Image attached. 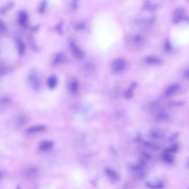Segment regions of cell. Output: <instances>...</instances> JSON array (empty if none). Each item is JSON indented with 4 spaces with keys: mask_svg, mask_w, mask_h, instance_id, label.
Listing matches in <instances>:
<instances>
[{
    "mask_svg": "<svg viewBox=\"0 0 189 189\" xmlns=\"http://www.w3.org/2000/svg\"><path fill=\"white\" fill-rule=\"evenodd\" d=\"M185 75L187 78L189 77V72L188 71H186L185 72Z\"/></svg>",
    "mask_w": 189,
    "mask_h": 189,
    "instance_id": "obj_30",
    "label": "cell"
},
{
    "mask_svg": "<svg viewBox=\"0 0 189 189\" xmlns=\"http://www.w3.org/2000/svg\"><path fill=\"white\" fill-rule=\"evenodd\" d=\"M17 47L19 53L20 55L23 54L25 51V46L23 42L20 40H18L17 41Z\"/></svg>",
    "mask_w": 189,
    "mask_h": 189,
    "instance_id": "obj_16",
    "label": "cell"
},
{
    "mask_svg": "<svg viewBox=\"0 0 189 189\" xmlns=\"http://www.w3.org/2000/svg\"><path fill=\"white\" fill-rule=\"evenodd\" d=\"M47 85L50 89L55 88L57 84V80L55 77L51 76L48 78L47 80Z\"/></svg>",
    "mask_w": 189,
    "mask_h": 189,
    "instance_id": "obj_12",
    "label": "cell"
},
{
    "mask_svg": "<svg viewBox=\"0 0 189 189\" xmlns=\"http://www.w3.org/2000/svg\"><path fill=\"white\" fill-rule=\"evenodd\" d=\"M184 10L182 8H178L174 12L173 21L174 23H177L181 21L184 17Z\"/></svg>",
    "mask_w": 189,
    "mask_h": 189,
    "instance_id": "obj_2",
    "label": "cell"
},
{
    "mask_svg": "<svg viewBox=\"0 0 189 189\" xmlns=\"http://www.w3.org/2000/svg\"><path fill=\"white\" fill-rule=\"evenodd\" d=\"M145 61L147 63L151 64L159 65L162 63V59L154 56H148L145 59Z\"/></svg>",
    "mask_w": 189,
    "mask_h": 189,
    "instance_id": "obj_9",
    "label": "cell"
},
{
    "mask_svg": "<svg viewBox=\"0 0 189 189\" xmlns=\"http://www.w3.org/2000/svg\"><path fill=\"white\" fill-rule=\"evenodd\" d=\"M170 153L164 151L163 155V159L166 163L169 164H172L174 162V159Z\"/></svg>",
    "mask_w": 189,
    "mask_h": 189,
    "instance_id": "obj_11",
    "label": "cell"
},
{
    "mask_svg": "<svg viewBox=\"0 0 189 189\" xmlns=\"http://www.w3.org/2000/svg\"><path fill=\"white\" fill-rule=\"evenodd\" d=\"M157 6L156 5L151 4L147 2L145 4L144 8L146 10L149 11H153L157 8Z\"/></svg>",
    "mask_w": 189,
    "mask_h": 189,
    "instance_id": "obj_20",
    "label": "cell"
},
{
    "mask_svg": "<svg viewBox=\"0 0 189 189\" xmlns=\"http://www.w3.org/2000/svg\"><path fill=\"white\" fill-rule=\"evenodd\" d=\"M14 1H9L7 5L1 10L0 11H1V14H4L6 12H7L10 10L14 6Z\"/></svg>",
    "mask_w": 189,
    "mask_h": 189,
    "instance_id": "obj_14",
    "label": "cell"
},
{
    "mask_svg": "<svg viewBox=\"0 0 189 189\" xmlns=\"http://www.w3.org/2000/svg\"><path fill=\"white\" fill-rule=\"evenodd\" d=\"M142 40V37L141 35H136L134 38V41L136 42H138L141 41Z\"/></svg>",
    "mask_w": 189,
    "mask_h": 189,
    "instance_id": "obj_28",
    "label": "cell"
},
{
    "mask_svg": "<svg viewBox=\"0 0 189 189\" xmlns=\"http://www.w3.org/2000/svg\"><path fill=\"white\" fill-rule=\"evenodd\" d=\"M3 177V174L1 172H0V180Z\"/></svg>",
    "mask_w": 189,
    "mask_h": 189,
    "instance_id": "obj_31",
    "label": "cell"
},
{
    "mask_svg": "<svg viewBox=\"0 0 189 189\" xmlns=\"http://www.w3.org/2000/svg\"><path fill=\"white\" fill-rule=\"evenodd\" d=\"M179 135V133L178 132H177L174 133L169 138V141H173L174 140L176 139L177 138V137Z\"/></svg>",
    "mask_w": 189,
    "mask_h": 189,
    "instance_id": "obj_25",
    "label": "cell"
},
{
    "mask_svg": "<svg viewBox=\"0 0 189 189\" xmlns=\"http://www.w3.org/2000/svg\"><path fill=\"white\" fill-rule=\"evenodd\" d=\"M46 128V127L44 125H35L29 127L26 130V132L28 133H33L43 131Z\"/></svg>",
    "mask_w": 189,
    "mask_h": 189,
    "instance_id": "obj_5",
    "label": "cell"
},
{
    "mask_svg": "<svg viewBox=\"0 0 189 189\" xmlns=\"http://www.w3.org/2000/svg\"><path fill=\"white\" fill-rule=\"evenodd\" d=\"M184 104V103L182 102H177L171 103L169 105L170 106H177L182 105Z\"/></svg>",
    "mask_w": 189,
    "mask_h": 189,
    "instance_id": "obj_26",
    "label": "cell"
},
{
    "mask_svg": "<svg viewBox=\"0 0 189 189\" xmlns=\"http://www.w3.org/2000/svg\"><path fill=\"white\" fill-rule=\"evenodd\" d=\"M146 185L148 188H162L164 186V184L162 181H159L156 184H154L151 182H147Z\"/></svg>",
    "mask_w": 189,
    "mask_h": 189,
    "instance_id": "obj_13",
    "label": "cell"
},
{
    "mask_svg": "<svg viewBox=\"0 0 189 189\" xmlns=\"http://www.w3.org/2000/svg\"><path fill=\"white\" fill-rule=\"evenodd\" d=\"M18 20L19 24L22 27H25L27 26L28 23V17L25 11H21L18 14Z\"/></svg>",
    "mask_w": 189,
    "mask_h": 189,
    "instance_id": "obj_3",
    "label": "cell"
},
{
    "mask_svg": "<svg viewBox=\"0 0 189 189\" xmlns=\"http://www.w3.org/2000/svg\"><path fill=\"white\" fill-rule=\"evenodd\" d=\"M0 28L2 30H4L5 29V24L4 22H3L2 20L1 19H0Z\"/></svg>",
    "mask_w": 189,
    "mask_h": 189,
    "instance_id": "obj_29",
    "label": "cell"
},
{
    "mask_svg": "<svg viewBox=\"0 0 189 189\" xmlns=\"http://www.w3.org/2000/svg\"><path fill=\"white\" fill-rule=\"evenodd\" d=\"M46 1H43L42 4L40 5V12H42L44 11V6L46 5Z\"/></svg>",
    "mask_w": 189,
    "mask_h": 189,
    "instance_id": "obj_27",
    "label": "cell"
},
{
    "mask_svg": "<svg viewBox=\"0 0 189 189\" xmlns=\"http://www.w3.org/2000/svg\"><path fill=\"white\" fill-rule=\"evenodd\" d=\"M181 86L178 84H174L169 86L165 92L166 96H169L172 95L177 90L180 89Z\"/></svg>",
    "mask_w": 189,
    "mask_h": 189,
    "instance_id": "obj_8",
    "label": "cell"
},
{
    "mask_svg": "<svg viewBox=\"0 0 189 189\" xmlns=\"http://www.w3.org/2000/svg\"><path fill=\"white\" fill-rule=\"evenodd\" d=\"M133 89L132 87L128 89V90H126L125 93V98L127 99H130L133 96Z\"/></svg>",
    "mask_w": 189,
    "mask_h": 189,
    "instance_id": "obj_21",
    "label": "cell"
},
{
    "mask_svg": "<svg viewBox=\"0 0 189 189\" xmlns=\"http://www.w3.org/2000/svg\"><path fill=\"white\" fill-rule=\"evenodd\" d=\"M144 145L148 148H152L153 150H156V151H158L160 148L159 146L156 145L154 144L149 141H145L144 142Z\"/></svg>",
    "mask_w": 189,
    "mask_h": 189,
    "instance_id": "obj_18",
    "label": "cell"
},
{
    "mask_svg": "<svg viewBox=\"0 0 189 189\" xmlns=\"http://www.w3.org/2000/svg\"><path fill=\"white\" fill-rule=\"evenodd\" d=\"M78 82L75 81H72L71 85V90L72 93H76L78 90Z\"/></svg>",
    "mask_w": 189,
    "mask_h": 189,
    "instance_id": "obj_22",
    "label": "cell"
},
{
    "mask_svg": "<svg viewBox=\"0 0 189 189\" xmlns=\"http://www.w3.org/2000/svg\"><path fill=\"white\" fill-rule=\"evenodd\" d=\"M178 145L177 144H174L172 146H171L170 148H166V149L164 151L169 153H176L178 151Z\"/></svg>",
    "mask_w": 189,
    "mask_h": 189,
    "instance_id": "obj_17",
    "label": "cell"
},
{
    "mask_svg": "<svg viewBox=\"0 0 189 189\" xmlns=\"http://www.w3.org/2000/svg\"><path fill=\"white\" fill-rule=\"evenodd\" d=\"M169 118V114L165 112H160L156 115V118L159 121L167 120Z\"/></svg>",
    "mask_w": 189,
    "mask_h": 189,
    "instance_id": "obj_10",
    "label": "cell"
},
{
    "mask_svg": "<svg viewBox=\"0 0 189 189\" xmlns=\"http://www.w3.org/2000/svg\"><path fill=\"white\" fill-rule=\"evenodd\" d=\"M165 49L167 51L172 50V47L169 41L166 42L164 46Z\"/></svg>",
    "mask_w": 189,
    "mask_h": 189,
    "instance_id": "obj_24",
    "label": "cell"
},
{
    "mask_svg": "<svg viewBox=\"0 0 189 189\" xmlns=\"http://www.w3.org/2000/svg\"><path fill=\"white\" fill-rule=\"evenodd\" d=\"M127 65L125 59L118 58L115 59L112 63V69L114 72H120L123 71Z\"/></svg>",
    "mask_w": 189,
    "mask_h": 189,
    "instance_id": "obj_1",
    "label": "cell"
},
{
    "mask_svg": "<svg viewBox=\"0 0 189 189\" xmlns=\"http://www.w3.org/2000/svg\"><path fill=\"white\" fill-rule=\"evenodd\" d=\"M30 79L33 88H34L35 90H38L40 84L38 78L35 76L31 75Z\"/></svg>",
    "mask_w": 189,
    "mask_h": 189,
    "instance_id": "obj_15",
    "label": "cell"
},
{
    "mask_svg": "<svg viewBox=\"0 0 189 189\" xmlns=\"http://www.w3.org/2000/svg\"><path fill=\"white\" fill-rule=\"evenodd\" d=\"M53 143L50 141H44L40 143L39 148L41 151H47L52 148Z\"/></svg>",
    "mask_w": 189,
    "mask_h": 189,
    "instance_id": "obj_7",
    "label": "cell"
},
{
    "mask_svg": "<svg viewBox=\"0 0 189 189\" xmlns=\"http://www.w3.org/2000/svg\"><path fill=\"white\" fill-rule=\"evenodd\" d=\"M63 58V56L62 54H58L56 56L55 58H54V64H57L60 62L61 60H62Z\"/></svg>",
    "mask_w": 189,
    "mask_h": 189,
    "instance_id": "obj_23",
    "label": "cell"
},
{
    "mask_svg": "<svg viewBox=\"0 0 189 189\" xmlns=\"http://www.w3.org/2000/svg\"><path fill=\"white\" fill-rule=\"evenodd\" d=\"M105 172L106 175L112 182L118 181L120 180V177L118 174L112 169L107 168L106 169Z\"/></svg>",
    "mask_w": 189,
    "mask_h": 189,
    "instance_id": "obj_4",
    "label": "cell"
},
{
    "mask_svg": "<svg viewBox=\"0 0 189 189\" xmlns=\"http://www.w3.org/2000/svg\"><path fill=\"white\" fill-rule=\"evenodd\" d=\"M71 47L72 54L75 57L78 59H81L83 57V52L74 43H71Z\"/></svg>",
    "mask_w": 189,
    "mask_h": 189,
    "instance_id": "obj_6",
    "label": "cell"
},
{
    "mask_svg": "<svg viewBox=\"0 0 189 189\" xmlns=\"http://www.w3.org/2000/svg\"><path fill=\"white\" fill-rule=\"evenodd\" d=\"M150 135L152 138L159 139L163 136V134L158 131L152 130L150 132Z\"/></svg>",
    "mask_w": 189,
    "mask_h": 189,
    "instance_id": "obj_19",
    "label": "cell"
}]
</instances>
